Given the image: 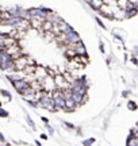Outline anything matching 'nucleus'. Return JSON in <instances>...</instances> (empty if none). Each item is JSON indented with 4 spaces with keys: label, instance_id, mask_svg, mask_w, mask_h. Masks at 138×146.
<instances>
[{
    "label": "nucleus",
    "instance_id": "nucleus-1",
    "mask_svg": "<svg viewBox=\"0 0 138 146\" xmlns=\"http://www.w3.org/2000/svg\"><path fill=\"white\" fill-rule=\"evenodd\" d=\"M12 65H14V68H15L18 72H22L27 65H35V61L31 60L30 57H27V56H21L19 58H15V60L12 61Z\"/></svg>",
    "mask_w": 138,
    "mask_h": 146
},
{
    "label": "nucleus",
    "instance_id": "nucleus-2",
    "mask_svg": "<svg viewBox=\"0 0 138 146\" xmlns=\"http://www.w3.org/2000/svg\"><path fill=\"white\" fill-rule=\"evenodd\" d=\"M42 84H43V89L48 91V92H54V89L57 88V84H56L54 77L49 76V74L42 80Z\"/></svg>",
    "mask_w": 138,
    "mask_h": 146
},
{
    "label": "nucleus",
    "instance_id": "nucleus-3",
    "mask_svg": "<svg viewBox=\"0 0 138 146\" xmlns=\"http://www.w3.org/2000/svg\"><path fill=\"white\" fill-rule=\"evenodd\" d=\"M5 52L8 53V56H10L12 60L19 58L21 56H23V50L21 49V46H19L18 43H15V45H12V46H10V47H7Z\"/></svg>",
    "mask_w": 138,
    "mask_h": 146
},
{
    "label": "nucleus",
    "instance_id": "nucleus-4",
    "mask_svg": "<svg viewBox=\"0 0 138 146\" xmlns=\"http://www.w3.org/2000/svg\"><path fill=\"white\" fill-rule=\"evenodd\" d=\"M15 43H18L15 36H11V35H8V34H3V36H1V46H3L4 50L7 47L15 45Z\"/></svg>",
    "mask_w": 138,
    "mask_h": 146
},
{
    "label": "nucleus",
    "instance_id": "nucleus-5",
    "mask_svg": "<svg viewBox=\"0 0 138 146\" xmlns=\"http://www.w3.org/2000/svg\"><path fill=\"white\" fill-rule=\"evenodd\" d=\"M30 23H31L33 29L39 30V29H42L43 23H45V19H43V18H39V16H34V18H30Z\"/></svg>",
    "mask_w": 138,
    "mask_h": 146
},
{
    "label": "nucleus",
    "instance_id": "nucleus-6",
    "mask_svg": "<svg viewBox=\"0 0 138 146\" xmlns=\"http://www.w3.org/2000/svg\"><path fill=\"white\" fill-rule=\"evenodd\" d=\"M34 76H35V78H38V80H43V78L48 76V69H43L42 66H37Z\"/></svg>",
    "mask_w": 138,
    "mask_h": 146
},
{
    "label": "nucleus",
    "instance_id": "nucleus-7",
    "mask_svg": "<svg viewBox=\"0 0 138 146\" xmlns=\"http://www.w3.org/2000/svg\"><path fill=\"white\" fill-rule=\"evenodd\" d=\"M99 11H100V12L104 16H111V15H114V8H111V5L106 4V3H104V4H103L100 8H99Z\"/></svg>",
    "mask_w": 138,
    "mask_h": 146
},
{
    "label": "nucleus",
    "instance_id": "nucleus-8",
    "mask_svg": "<svg viewBox=\"0 0 138 146\" xmlns=\"http://www.w3.org/2000/svg\"><path fill=\"white\" fill-rule=\"evenodd\" d=\"M91 5L94 7V8H96V10H99L102 5L104 4V0H90Z\"/></svg>",
    "mask_w": 138,
    "mask_h": 146
},
{
    "label": "nucleus",
    "instance_id": "nucleus-9",
    "mask_svg": "<svg viewBox=\"0 0 138 146\" xmlns=\"http://www.w3.org/2000/svg\"><path fill=\"white\" fill-rule=\"evenodd\" d=\"M45 39L48 42H50V41H53V39H56V33L54 31H46L45 33Z\"/></svg>",
    "mask_w": 138,
    "mask_h": 146
},
{
    "label": "nucleus",
    "instance_id": "nucleus-10",
    "mask_svg": "<svg viewBox=\"0 0 138 146\" xmlns=\"http://www.w3.org/2000/svg\"><path fill=\"white\" fill-rule=\"evenodd\" d=\"M53 23L52 22H49V21H45V23H43V26L42 29L45 30V31H53Z\"/></svg>",
    "mask_w": 138,
    "mask_h": 146
},
{
    "label": "nucleus",
    "instance_id": "nucleus-11",
    "mask_svg": "<svg viewBox=\"0 0 138 146\" xmlns=\"http://www.w3.org/2000/svg\"><path fill=\"white\" fill-rule=\"evenodd\" d=\"M11 19V15L8 14V12H5V11H1V23L3 25H5L7 22Z\"/></svg>",
    "mask_w": 138,
    "mask_h": 146
},
{
    "label": "nucleus",
    "instance_id": "nucleus-12",
    "mask_svg": "<svg viewBox=\"0 0 138 146\" xmlns=\"http://www.w3.org/2000/svg\"><path fill=\"white\" fill-rule=\"evenodd\" d=\"M130 3L129 0H117V4L119 8H122V10H126L127 8V4Z\"/></svg>",
    "mask_w": 138,
    "mask_h": 146
},
{
    "label": "nucleus",
    "instance_id": "nucleus-13",
    "mask_svg": "<svg viewBox=\"0 0 138 146\" xmlns=\"http://www.w3.org/2000/svg\"><path fill=\"white\" fill-rule=\"evenodd\" d=\"M48 74L49 76H52V77H56V76H57V74H58V73H57V70H56V69H52V68H49L48 69Z\"/></svg>",
    "mask_w": 138,
    "mask_h": 146
},
{
    "label": "nucleus",
    "instance_id": "nucleus-14",
    "mask_svg": "<svg viewBox=\"0 0 138 146\" xmlns=\"http://www.w3.org/2000/svg\"><path fill=\"white\" fill-rule=\"evenodd\" d=\"M129 1H130V3H137L138 0H129Z\"/></svg>",
    "mask_w": 138,
    "mask_h": 146
},
{
    "label": "nucleus",
    "instance_id": "nucleus-15",
    "mask_svg": "<svg viewBox=\"0 0 138 146\" xmlns=\"http://www.w3.org/2000/svg\"><path fill=\"white\" fill-rule=\"evenodd\" d=\"M107 1H108V0H104V3H107Z\"/></svg>",
    "mask_w": 138,
    "mask_h": 146
},
{
    "label": "nucleus",
    "instance_id": "nucleus-16",
    "mask_svg": "<svg viewBox=\"0 0 138 146\" xmlns=\"http://www.w3.org/2000/svg\"><path fill=\"white\" fill-rule=\"evenodd\" d=\"M87 1H90V0H87Z\"/></svg>",
    "mask_w": 138,
    "mask_h": 146
}]
</instances>
